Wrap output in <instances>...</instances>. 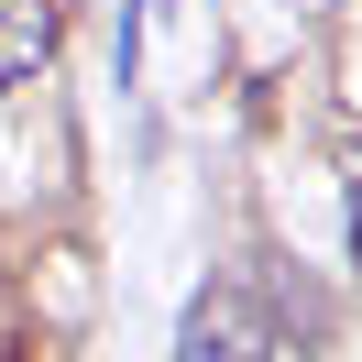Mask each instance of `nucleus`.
Wrapping results in <instances>:
<instances>
[{
    "label": "nucleus",
    "mask_w": 362,
    "mask_h": 362,
    "mask_svg": "<svg viewBox=\"0 0 362 362\" xmlns=\"http://www.w3.org/2000/svg\"><path fill=\"white\" fill-rule=\"evenodd\" d=\"M176 362H274V318L252 286H198L187 296V329H176Z\"/></svg>",
    "instance_id": "1"
},
{
    "label": "nucleus",
    "mask_w": 362,
    "mask_h": 362,
    "mask_svg": "<svg viewBox=\"0 0 362 362\" xmlns=\"http://www.w3.org/2000/svg\"><path fill=\"white\" fill-rule=\"evenodd\" d=\"M23 340V296H11V274H0V351Z\"/></svg>",
    "instance_id": "3"
},
{
    "label": "nucleus",
    "mask_w": 362,
    "mask_h": 362,
    "mask_svg": "<svg viewBox=\"0 0 362 362\" xmlns=\"http://www.w3.org/2000/svg\"><path fill=\"white\" fill-rule=\"evenodd\" d=\"M66 45V11L55 0H0V88H33Z\"/></svg>",
    "instance_id": "2"
}]
</instances>
